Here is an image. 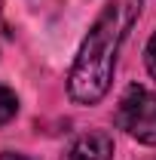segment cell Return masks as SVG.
I'll list each match as a JSON object with an SVG mask.
<instances>
[{"label":"cell","instance_id":"cell-1","mask_svg":"<svg viewBox=\"0 0 156 160\" xmlns=\"http://www.w3.org/2000/svg\"><path fill=\"white\" fill-rule=\"evenodd\" d=\"M138 16H141V0H110L101 9V16L95 19V25L89 28V34L80 46L77 62L67 77V92L74 102L95 105L107 96L119 46L129 37Z\"/></svg>","mask_w":156,"mask_h":160},{"label":"cell","instance_id":"cell-2","mask_svg":"<svg viewBox=\"0 0 156 160\" xmlns=\"http://www.w3.org/2000/svg\"><path fill=\"white\" fill-rule=\"evenodd\" d=\"M117 126L144 145H156V92L129 86L117 105Z\"/></svg>","mask_w":156,"mask_h":160},{"label":"cell","instance_id":"cell-3","mask_svg":"<svg viewBox=\"0 0 156 160\" xmlns=\"http://www.w3.org/2000/svg\"><path fill=\"white\" fill-rule=\"evenodd\" d=\"M110 157H113V139L107 132H86L67 151V160H110Z\"/></svg>","mask_w":156,"mask_h":160},{"label":"cell","instance_id":"cell-4","mask_svg":"<svg viewBox=\"0 0 156 160\" xmlns=\"http://www.w3.org/2000/svg\"><path fill=\"white\" fill-rule=\"evenodd\" d=\"M16 108H19V102H16V92H12V89H6V86L0 83V126H3L6 120L16 117Z\"/></svg>","mask_w":156,"mask_h":160},{"label":"cell","instance_id":"cell-5","mask_svg":"<svg viewBox=\"0 0 156 160\" xmlns=\"http://www.w3.org/2000/svg\"><path fill=\"white\" fill-rule=\"evenodd\" d=\"M144 59H147V71H150V74H153V80H156V34L150 37V43H147Z\"/></svg>","mask_w":156,"mask_h":160},{"label":"cell","instance_id":"cell-6","mask_svg":"<svg viewBox=\"0 0 156 160\" xmlns=\"http://www.w3.org/2000/svg\"><path fill=\"white\" fill-rule=\"evenodd\" d=\"M0 160H31V157H25V154H0Z\"/></svg>","mask_w":156,"mask_h":160}]
</instances>
